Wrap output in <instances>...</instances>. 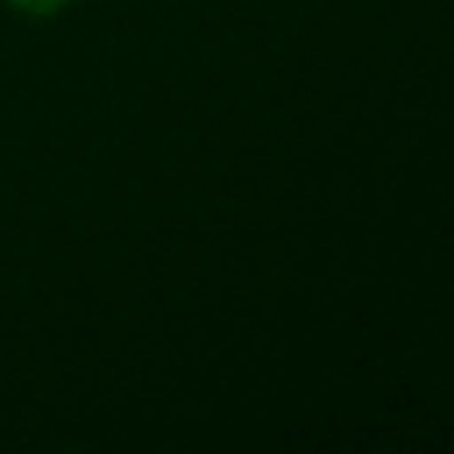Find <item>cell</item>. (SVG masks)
<instances>
[{"instance_id":"cell-1","label":"cell","mask_w":454,"mask_h":454,"mask_svg":"<svg viewBox=\"0 0 454 454\" xmlns=\"http://www.w3.org/2000/svg\"><path fill=\"white\" fill-rule=\"evenodd\" d=\"M20 12H32V16H48V12H56V8H64L68 0H12Z\"/></svg>"}]
</instances>
